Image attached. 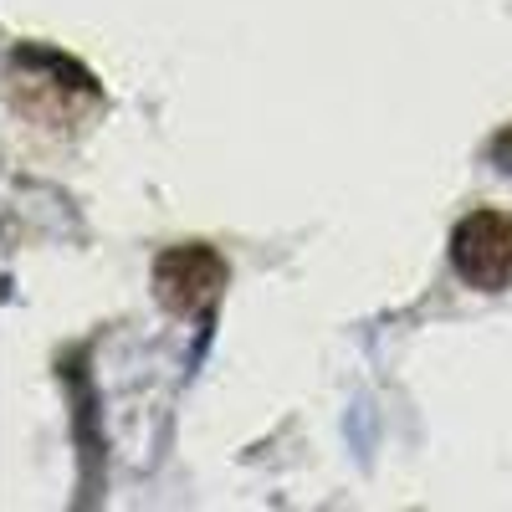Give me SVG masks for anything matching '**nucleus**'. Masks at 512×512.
Here are the masks:
<instances>
[{
  "instance_id": "obj_1",
  "label": "nucleus",
  "mask_w": 512,
  "mask_h": 512,
  "mask_svg": "<svg viewBox=\"0 0 512 512\" xmlns=\"http://www.w3.org/2000/svg\"><path fill=\"white\" fill-rule=\"evenodd\" d=\"M451 267L477 292L512 287V216L507 210H472L451 231Z\"/></svg>"
},
{
  "instance_id": "obj_2",
  "label": "nucleus",
  "mask_w": 512,
  "mask_h": 512,
  "mask_svg": "<svg viewBox=\"0 0 512 512\" xmlns=\"http://www.w3.org/2000/svg\"><path fill=\"white\" fill-rule=\"evenodd\" d=\"M226 262L210 246H169L154 262V297L164 313L175 318H200L216 308V297L226 287Z\"/></svg>"
},
{
  "instance_id": "obj_3",
  "label": "nucleus",
  "mask_w": 512,
  "mask_h": 512,
  "mask_svg": "<svg viewBox=\"0 0 512 512\" xmlns=\"http://www.w3.org/2000/svg\"><path fill=\"white\" fill-rule=\"evenodd\" d=\"M487 159L502 169V175H512V123L492 134V144H487Z\"/></svg>"
}]
</instances>
